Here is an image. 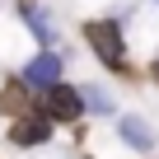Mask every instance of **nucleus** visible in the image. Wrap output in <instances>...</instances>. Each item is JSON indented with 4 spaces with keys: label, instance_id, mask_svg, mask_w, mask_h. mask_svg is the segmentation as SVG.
<instances>
[{
    "label": "nucleus",
    "instance_id": "obj_7",
    "mask_svg": "<svg viewBox=\"0 0 159 159\" xmlns=\"http://www.w3.org/2000/svg\"><path fill=\"white\" fill-rule=\"evenodd\" d=\"M19 10H24V19H28V28L42 38V42H52V24H47V14L33 5V0H19Z\"/></svg>",
    "mask_w": 159,
    "mask_h": 159
},
{
    "label": "nucleus",
    "instance_id": "obj_9",
    "mask_svg": "<svg viewBox=\"0 0 159 159\" xmlns=\"http://www.w3.org/2000/svg\"><path fill=\"white\" fill-rule=\"evenodd\" d=\"M154 80H159V61H154Z\"/></svg>",
    "mask_w": 159,
    "mask_h": 159
},
{
    "label": "nucleus",
    "instance_id": "obj_5",
    "mask_svg": "<svg viewBox=\"0 0 159 159\" xmlns=\"http://www.w3.org/2000/svg\"><path fill=\"white\" fill-rule=\"evenodd\" d=\"M122 140L126 145H136V150H150V122H140V117H122Z\"/></svg>",
    "mask_w": 159,
    "mask_h": 159
},
{
    "label": "nucleus",
    "instance_id": "obj_3",
    "mask_svg": "<svg viewBox=\"0 0 159 159\" xmlns=\"http://www.w3.org/2000/svg\"><path fill=\"white\" fill-rule=\"evenodd\" d=\"M24 80H28L33 89H56V80H61V56H56V52H38V56L28 61Z\"/></svg>",
    "mask_w": 159,
    "mask_h": 159
},
{
    "label": "nucleus",
    "instance_id": "obj_1",
    "mask_svg": "<svg viewBox=\"0 0 159 159\" xmlns=\"http://www.w3.org/2000/svg\"><path fill=\"white\" fill-rule=\"evenodd\" d=\"M84 38H89V47H94L112 70H126V42H122V28H117V24L94 19V24H84Z\"/></svg>",
    "mask_w": 159,
    "mask_h": 159
},
{
    "label": "nucleus",
    "instance_id": "obj_6",
    "mask_svg": "<svg viewBox=\"0 0 159 159\" xmlns=\"http://www.w3.org/2000/svg\"><path fill=\"white\" fill-rule=\"evenodd\" d=\"M0 112H14V117L24 122V112H28V98H24V84H5V89H0Z\"/></svg>",
    "mask_w": 159,
    "mask_h": 159
},
{
    "label": "nucleus",
    "instance_id": "obj_8",
    "mask_svg": "<svg viewBox=\"0 0 159 159\" xmlns=\"http://www.w3.org/2000/svg\"><path fill=\"white\" fill-rule=\"evenodd\" d=\"M84 94V108H94V112H112V98H103V89H80Z\"/></svg>",
    "mask_w": 159,
    "mask_h": 159
},
{
    "label": "nucleus",
    "instance_id": "obj_2",
    "mask_svg": "<svg viewBox=\"0 0 159 159\" xmlns=\"http://www.w3.org/2000/svg\"><path fill=\"white\" fill-rule=\"evenodd\" d=\"M80 112H84V94H80V89L56 84V89L42 94V117H47V122H75Z\"/></svg>",
    "mask_w": 159,
    "mask_h": 159
},
{
    "label": "nucleus",
    "instance_id": "obj_4",
    "mask_svg": "<svg viewBox=\"0 0 159 159\" xmlns=\"http://www.w3.org/2000/svg\"><path fill=\"white\" fill-rule=\"evenodd\" d=\"M14 145H42V140H52V126H47V117H24V122H14Z\"/></svg>",
    "mask_w": 159,
    "mask_h": 159
}]
</instances>
